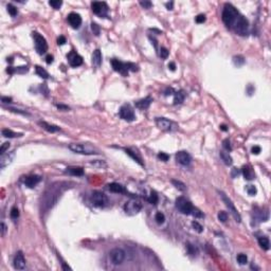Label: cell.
Listing matches in <instances>:
<instances>
[{"label": "cell", "mask_w": 271, "mask_h": 271, "mask_svg": "<svg viewBox=\"0 0 271 271\" xmlns=\"http://www.w3.org/2000/svg\"><path fill=\"white\" fill-rule=\"evenodd\" d=\"M176 208L184 215H193L197 218H203L204 216L200 210L195 208L191 203V201L185 199L184 197H178L176 199Z\"/></svg>", "instance_id": "cell-1"}, {"label": "cell", "mask_w": 271, "mask_h": 271, "mask_svg": "<svg viewBox=\"0 0 271 271\" xmlns=\"http://www.w3.org/2000/svg\"><path fill=\"white\" fill-rule=\"evenodd\" d=\"M241 16L239 13L237 12V10L233 7L230 3L224 4V11H222L221 14V18L224 24L228 27L229 29H233L234 24H235L236 20L238 19V17Z\"/></svg>", "instance_id": "cell-2"}, {"label": "cell", "mask_w": 271, "mask_h": 271, "mask_svg": "<svg viewBox=\"0 0 271 271\" xmlns=\"http://www.w3.org/2000/svg\"><path fill=\"white\" fill-rule=\"evenodd\" d=\"M59 189H61V187H59ZM59 189L57 187H54V185H52V187L50 185V189L44 194V202H42V206L46 210H49L50 208H52L55 204V202L58 199V196H61Z\"/></svg>", "instance_id": "cell-3"}, {"label": "cell", "mask_w": 271, "mask_h": 271, "mask_svg": "<svg viewBox=\"0 0 271 271\" xmlns=\"http://www.w3.org/2000/svg\"><path fill=\"white\" fill-rule=\"evenodd\" d=\"M69 150L75 154L80 155H98V150L92 147L89 144H83V143H72L69 145Z\"/></svg>", "instance_id": "cell-4"}, {"label": "cell", "mask_w": 271, "mask_h": 271, "mask_svg": "<svg viewBox=\"0 0 271 271\" xmlns=\"http://www.w3.org/2000/svg\"><path fill=\"white\" fill-rule=\"evenodd\" d=\"M218 194L220 195V197H221L222 201L224 202V204H226V207H227L228 209H229V211L231 212V214L233 215V217L235 218V220L237 222H241V215H239V213L237 212V209L235 208V206H234V203L232 202V200L229 198V197L227 196V195L224 194V192L221 191H218Z\"/></svg>", "instance_id": "cell-5"}, {"label": "cell", "mask_w": 271, "mask_h": 271, "mask_svg": "<svg viewBox=\"0 0 271 271\" xmlns=\"http://www.w3.org/2000/svg\"><path fill=\"white\" fill-rule=\"evenodd\" d=\"M33 38L35 42V49L38 54H44L48 51V44L47 40L44 36L38 34L37 32H33Z\"/></svg>", "instance_id": "cell-6"}, {"label": "cell", "mask_w": 271, "mask_h": 271, "mask_svg": "<svg viewBox=\"0 0 271 271\" xmlns=\"http://www.w3.org/2000/svg\"><path fill=\"white\" fill-rule=\"evenodd\" d=\"M248 29H249V22L244 16H239L238 19L236 20L235 24L233 27V30L235 31L238 35L246 36L248 34Z\"/></svg>", "instance_id": "cell-7"}, {"label": "cell", "mask_w": 271, "mask_h": 271, "mask_svg": "<svg viewBox=\"0 0 271 271\" xmlns=\"http://www.w3.org/2000/svg\"><path fill=\"white\" fill-rule=\"evenodd\" d=\"M142 209V203L140 201L136 200V199H130L124 204V211L126 212L128 215H136Z\"/></svg>", "instance_id": "cell-8"}, {"label": "cell", "mask_w": 271, "mask_h": 271, "mask_svg": "<svg viewBox=\"0 0 271 271\" xmlns=\"http://www.w3.org/2000/svg\"><path fill=\"white\" fill-rule=\"evenodd\" d=\"M91 202L94 207L98 208H104L105 206H107L108 203V198L104 193L102 192H93L91 195Z\"/></svg>", "instance_id": "cell-9"}, {"label": "cell", "mask_w": 271, "mask_h": 271, "mask_svg": "<svg viewBox=\"0 0 271 271\" xmlns=\"http://www.w3.org/2000/svg\"><path fill=\"white\" fill-rule=\"evenodd\" d=\"M109 258L113 265H120L125 259V252L120 248H115L110 251Z\"/></svg>", "instance_id": "cell-10"}, {"label": "cell", "mask_w": 271, "mask_h": 271, "mask_svg": "<svg viewBox=\"0 0 271 271\" xmlns=\"http://www.w3.org/2000/svg\"><path fill=\"white\" fill-rule=\"evenodd\" d=\"M119 115L121 117V119L125 120L127 122H133L135 121L136 119V116H135V112H133V108L130 107L129 105H124L121 107L119 111Z\"/></svg>", "instance_id": "cell-11"}, {"label": "cell", "mask_w": 271, "mask_h": 271, "mask_svg": "<svg viewBox=\"0 0 271 271\" xmlns=\"http://www.w3.org/2000/svg\"><path fill=\"white\" fill-rule=\"evenodd\" d=\"M91 9L94 14L98 16H105L108 12V5L106 2H101V1H93L91 3Z\"/></svg>", "instance_id": "cell-12"}, {"label": "cell", "mask_w": 271, "mask_h": 271, "mask_svg": "<svg viewBox=\"0 0 271 271\" xmlns=\"http://www.w3.org/2000/svg\"><path fill=\"white\" fill-rule=\"evenodd\" d=\"M67 58H68V61H69V65H70L71 67L76 68L83 64V57L80 55V54H77L75 51H71L70 53L67 55Z\"/></svg>", "instance_id": "cell-13"}, {"label": "cell", "mask_w": 271, "mask_h": 271, "mask_svg": "<svg viewBox=\"0 0 271 271\" xmlns=\"http://www.w3.org/2000/svg\"><path fill=\"white\" fill-rule=\"evenodd\" d=\"M176 161L179 164H181V165L187 166L190 165V163L192 161V158L189 153L184 152V150H181V152H178L176 154Z\"/></svg>", "instance_id": "cell-14"}, {"label": "cell", "mask_w": 271, "mask_h": 271, "mask_svg": "<svg viewBox=\"0 0 271 271\" xmlns=\"http://www.w3.org/2000/svg\"><path fill=\"white\" fill-rule=\"evenodd\" d=\"M111 66L113 68V70L120 72L121 74H123L124 76H126L127 73H128V69H127L126 64L122 63L119 59H112L111 61Z\"/></svg>", "instance_id": "cell-15"}, {"label": "cell", "mask_w": 271, "mask_h": 271, "mask_svg": "<svg viewBox=\"0 0 271 271\" xmlns=\"http://www.w3.org/2000/svg\"><path fill=\"white\" fill-rule=\"evenodd\" d=\"M68 22L73 29H78L82 24V17L77 13H70L68 15Z\"/></svg>", "instance_id": "cell-16"}, {"label": "cell", "mask_w": 271, "mask_h": 271, "mask_svg": "<svg viewBox=\"0 0 271 271\" xmlns=\"http://www.w3.org/2000/svg\"><path fill=\"white\" fill-rule=\"evenodd\" d=\"M13 263H14V268L17 270H24L26 268V259H24V256L21 251L16 253Z\"/></svg>", "instance_id": "cell-17"}, {"label": "cell", "mask_w": 271, "mask_h": 271, "mask_svg": "<svg viewBox=\"0 0 271 271\" xmlns=\"http://www.w3.org/2000/svg\"><path fill=\"white\" fill-rule=\"evenodd\" d=\"M157 127L160 128L161 130H171L172 129V122L165 118H157L155 120Z\"/></svg>", "instance_id": "cell-18"}, {"label": "cell", "mask_w": 271, "mask_h": 271, "mask_svg": "<svg viewBox=\"0 0 271 271\" xmlns=\"http://www.w3.org/2000/svg\"><path fill=\"white\" fill-rule=\"evenodd\" d=\"M14 157H15V152L7 153V154L1 155V158H0V168L2 170V168H4L7 165H9V164L12 162Z\"/></svg>", "instance_id": "cell-19"}, {"label": "cell", "mask_w": 271, "mask_h": 271, "mask_svg": "<svg viewBox=\"0 0 271 271\" xmlns=\"http://www.w3.org/2000/svg\"><path fill=\"white\" fill-rule=\"evenodd\" d=\"M40 180H41V178H40L39 176L31 175L26 178V180H24V184H26L28 187H31V189H32V187H35L37 183H39Z\"/></svg>", "instance_id": "cell-20"}, {"label": "cell", "mask_w": 271, "mask_h": 271, "mask_svg": "<svg viewBox=\"0 0 271 271\" xmlns=\"http://www.w3.org/2000/svg\"><path fill=\"white\" fill-rule=\"evenodd\" d=\"M152 102H153V98L150 96H146L145 98H142V100L136 102V107L139 108V109H146V108L150 107Z\"/></svg>", "instance_id": "cell-21"}, {"label": "cell", "mask_w": 271, "mask_h": 271, "mask_svg": "<svg viewBox=\"0 0 271 271\" xmlns=\"http://www.w3.org/2000/svg\"><path fill=\"white\" fill-rule=\"evenodd\" d=\"M38 124H39V126H41L42 128L44 129V130H47L48 133H56V131H59L61 130V128H59L58 126H56V125H52V124H49L47 123V122H38Z\"/></svg>", "instance_id": "cell-22"}, {"label": "cell", "mask_w": 271, "mask_h": 271, "mask_svg": "<svg viewBox=\"0 0 271 271\" xmlns=\"http://www.w3.org/2000/svg\"><path fill=\"white\" fill-rule=\"evenodd\" d=\"M108 189H109L110 192H112V193H117V194L125 193V189H124L123 185L119 184V183H117V182L110 183V184L108 185Z\"/></svg>", "instance_id": "cell-23"}, {"label": "cell", "mask_w": 271, "mask_h": 271, "mask_svg": "<svg viewBox=\"0 0 271 271\" xmlns=\"http://www.w3.org/2000/svg\"><path fill=\"white\" fill-rule=\"evenodd\" d=\"M65 173L71 176H83L84 175V170L82 167H68L66 168Z\"/></svg>", "instance_id": "cell-24"}, {"label": "cell", "mask_w": 271, "mask_h": 271, "mask_svg": "<svg viewBox=\"0 0 271 271\" xmlns=\"http://www.w3.org/2000/svg\"><path fill=\"white\" fill-rule=\"evenodd\" d=\"M92 64L96 67H100L101 64H102V54H101V51L98 49H96L92 54Z\"/></svg>", "instance_id": "cell-25"}, {"label": "cell", "mask_w": 271, "mask_h": 271, "mask_svg": "<svg viewBox=\"0 0 271 271\" xmlns=\"http://www.w3.org/2000/svg\"><path fill=\"white\" fill-rule=\"evenodd\" d=\"M258 245L261 246L263 250H269L270 248V241H269L268 237L266 236H262V237H258Z\"/></svg>", "instance_id": "cell-26"}, {"label": "cell", "mask_w": 271, "mask_h": 271, "mask_svg": "<svg viewBox=\"0 0 271 271\" xmlns=\"http://www.w3.org/2000/svg\"><path fill=\"white\" fill-rule=\"evenodd\" d=\"M124 150H125V153H126V154L128 155L129 157H131V158H133V159L135 160V161L137 162V163H139L141 166L144 165V164H143V162H142V159H141L140 157H139L138 155L136 154V153L131 152V150H128V148H125Z\"/></svg>", "instance_id": "cell-27"}, {"label": "cell", "mask_w": 271, "mask_h": 271, "mask_svg": "<svg viewBox=\"0 0 271 271\" xmlns=\"http://www.w3.org/2000/svg\"><path fill=\"white\" fill-rule=\"evenodd\" d=\"M1 133H2V136L5 137V138H16V137H21L22 136V133H16L11 130V129H7V128L2 129Z\"/></svg>", "instance_id": "cell-28"}, {"label": "cell", "mask_w": 271, "mask_h": 271, "mask_svg": "<svg viewBox=\"0 0 271 271\" xmlns=\"http://www.w3.org/2000/svg\"><path fill=\"white\" fill-rule=\"evenodd\" d=\"M241 172H243V175H244V177H245V179L252 180L253 178H254V174H253V172L251 171V168L248 167V166H244Z\"/></svg>", "instance_id": "cell-29"}, {"label": "cell", "mask_w": 271, "mask_h": 271, "mask_svg": "<svg viewBox=\"0 0 271 271\" xmlns=\"http://www.w3.org/2000/svg\"><path fill=\"white\" fill-rule=\"evenodd\" d=\"M219 156H220V158H221L222 161H224V163L227 164V165H231L232 162H233V161H232L231 156L229 155V153H227V152H220Z\"/></svg>", "instance_id": "cell-30"}, {"label": "cell", "mask_w": 271, "mask_h": 271, "mask_svg": "<svg viewBox=\"0 0 271 271\" xmlns=\"http://www.w3.org/2000/svg\"><path fill=\"white\" fill-rule=\"evenodd\" d=\"M35 71H36V74H37L38 76L42 77V78H48V77H49V73L44 70V68L40 67V66H36Z\"/></svg>", "instance_id": "cell-31"}, {"label": "cell", "mask_w": 271, "mask_h": 271, "mask_svg": "<svg viewBox=\"0 0 271 271\" xmlns=\"http://www.w3.org/2000/svg\"><path fill=\"white\" fill-rule=\"evenodd\" d=\"M184 101V93L182 91L176 92L175 93V98H174V104L177 105V104H181Z\"/></svg>", "instance_id": "cell-32"}, {"label": "cell", "mask_w": 271, "mask_h": 271, "mask_svg": "<svg viewBox=\"0 0 271 271\" xmlns=\"http://www.w3.org/2000/svg\"><path fill=\"white\" fill-rule=\"evenodd\" d=\"M187 253H189L190 255H192V256H196V255L198 254V249H197L195 246L191 245V244H187Z\"/></svg>", "instance_id": "cell-33"}, {"label": "cell", "mask_w": 271, "mask_h": 271, "mask_svg": "<svg viewBox=\"0 0 271 271\" xmlns=\"http://www.w3.org/2000/svg\"><path fill=\"white\" fill-rule=\"evenodd\" d=\"M172 183H173V184L176 187V189H178L179 191L184 192L185 190H187V187H185L184 183L181 182V181H179V180H172Z\"/></svg>", "instance_id": "cell-34"}, {"label": "cell", "mask_w": 271, "mask_h": 271, "mask_svg": "<svg viewBox=\"0 0 271 271\" xmlns=\"http://www.w3.org/2000/svg\"><path fill=\"white\" fill-rule=\"evenodd\" d=\"M147 200L150 201V203H152V204H154V206H156L157 203H158V195H157L156 192H152L150 195V197L147 198Z\"/></svg>", "instance_id": "cell-35"}, {"label": "cell", "mask_w": 271, "mask_h": 271, "mask_svg": "<svg viewBox=\"0 0 271 271\" xmlns=\"http://www.w3.org/2000/svg\"><path fill=\"white\" fill-rule=\"evenodd\" d=\"M7 12H9V14L11 15L12 17H15L17 15V13H18V11H17V7H14L13 4H7Z\"/></svg>", "instance_id": "cell-36"}, {"label": "cell", "mask_w": 271, "mask_h": 271, "mask_svg": "<svg viewBox=\"0 0 271 271\" xmlns=\"http://www.w3.org/2000/svg\"><path fill=\"white\" fill-rule=\"evenodd\" d=\"M233 63L235 64L236 66H241L245 64V58H244L241 55H237V56H234L233 57Z\"/></svg>", "instance_id": "cell-37"}, {"label": "cell", "mask_w": 271, "mask_h": 271, "mask_svg": "<svg viewBox=\"0 0 271 271\" xmlns=\"http://www.w3.org/2000/svg\"><path fill=\"white\" fill-rule=\"evenodd\" d=\"M155 220L157 221V224H163L164 220H165V216H164L163 213L158 212V213L156 214V216H155Z\"/></svg>", "instance_id": "cell-38"}, {"label": "cell", "mask_w": 271, "mask_h": 271, "mask_svg": "<svg viewBox=\"0 0 271 271\" xmlns=\"http://www.w3.org/2000/svg\"><path fill=\"white\" fill-rule=\"evenodd\" d=\"M237 262L239 263L241 265H246L248 262V257L246 254H243V253H241V254L237 255Z\"/></svg>", "instance_id": "cell-39"}, {"label": "cell", "mask_w": 271, "mask_h": 271, "mask_svg": "<svg viewBox=\"0 0 271 271\" xmlns=\"http://www.w3.org/2000/svg\"><path fill=\"white\" fill-rule=\"evenodd\" d=\"M49 4L51 5V7H53V9L58 10L59 7H61L63 2H61V1H59V0H51V1H49Z\"/></svg>", "instance_id": "cell-40"}, {"label": "cell", "mask_w": 271, "mask_h": 271, "mask_svg": "<svg viewBox=\"0 0 271 271\" xmlns=\"http://www.w3.org/2000/svg\"><path fill=\"white\" fill-rule=\"evenodd\" d=\"M218 219L220 220L221 222H226L228 220V214L224 211H220L218 213Z\"/></svg>", "instance_id": "cell-41"}, {"label": "cell", "mask_w": 271, "mask_h": 271, "mask_svg": "<svg viewBox=\"0 0 271 271\" xmlns=\"http://www.w3.org/2000/svg\"><path fill=\"white\" fill-rule=\"evenodd\" d=\"M247 193L250 195V196H254V195L257 193L256 187H255L254 185H248L247 187Z\"/></svg>", "instance_id": "cell-42"}, {"label": "cell", "mask_w": 271, "mask_h": 271, "mask_svg": "<svg viewBox=\"0 0 271 271\" xmlns=\"http://www.w3.org/2000/svg\"><path fill=\"white\" fill-rule=\"evenodd\" d=\"M159 55H160V57H161L162 59H166L167 58V56H168V50L166 49V48L162 47L161 49H160Z\"/></svg>", "instance_id": "cell-43"}, {"label": "cell", "mask_w": 271, "mask_h": 271, "mask_svg": "<svg viewBox=\"0 0 271 271\" xmlns=\"http://www.w3.org/2000/svg\"><path fill=\"white\" fill-rule=\"evenodd\" d=\"M10 215H11V218L12 219H17V218L19 217V211L17 208H12V210H11V213H10Z\"/></svg>", "instance_id": "cell-44"}, {"label": "cell", "mask_w": 271, "mask_h": 271, "mask_svg": "<svg viewBox=\"0 0 271 271\" xmlns=\"http://www.w3.org/2000/svg\"><path fill=\"white\" fill-rule=\"evenodd\" d=\"M192 226H193V228H194L195 230H196L198 233H201L202 232V230H203V228H202V226H201L199 222H197V221H193L192 222Z\"/></svg>", "instance_id": "cell-45"}, {"label": "cell", "mask_w": 271, "mask_h": 271, "mask_svg": "<svg viewBox=\"0 0 271 271\" xmlns=\"http://www.w3.org/2000/svg\"><path fill=\"white\" fill-rule=\"evenodd\" d=\"M126 66H127V69H128V71L130 70V71H133V72H136V71H138L139 70V67L136 64H133V63H127L126 64Z\"/></svg>", "instance_id": "cell-46"}, {"label": "cell", "mask_w": 271, "mask_h": 271, "mask_svg": "<svg viewBox=\"0 0 271 271\" xmlns=\"http://www.w3.org/2000/svg\"><path fill=\"white\" fill-rule=\"evenodd\" d=\"M91 30H92V32H93V34H96V36L100 35V27H98L96 24H94V22L91 24Z\"/></svg>", "instance_id": "cell-47"}, {"label": "cell", "mask_w": 271, "mask_h": 271, "mask_svg": "<svg viewBox=\"0 0 271 271\" xmlns=\"http://www.w3.org/2000/svg\"><path fill=\"white\" fill-rule=\"evenodd\" d=\"M9 147H10V143L9 142L3 143V144L1 145V147H0V155L5 154V150H9Z\"/></svg>", "instance_id": "cell-48"}, {"label": "cell", "mask_w": 271, "mask_h": 271, "mask_svg": "<svg viewBox=\"0 0 271 271\" xmlns=\"http://www.w3.org/2000/svg\"><path fill=\"white\" fill-rule=\"evenodd\" d=\"M158 158H159L161 161H167V160L170 159V156H168L167 154H165V153H159V154H158Z\"/></svg>", "instance_id": "cell-49"}, {"label": "cell", "mask_w": 271, "mask_h": 271, "mask_svg": "<svg viewBox=\"0 0 271 271\" xmlns=\"http://www.w3.org/2000/svg\"><path fill=\"white\" fill-rule=\"evenodd\" d=\"M222 146H224V150H232L229 139H226V140H224V142H222Z\"/></svg>", "instance_id": "cell-50"}, {"label": "cell", "mask_w": 271, "mask_h": 271, "mask_svg": "<svg viewBox=\"0 0 271 271\" xmlns=\"http://www.w3.org/2000/svg\"><path fill=\"white\" fill-rule=\"evenodd\" d=\"M206 19H207V18H206V16H204V15H203V14H200V15H198V16H197L196 18H195V20H196L197 24H203V22L206 21Z\"/></svg>", "instance_id": "cell-51"}, {"label": "cell", "mask_w": 271, "mask_h": 271, "mask_svg": "<svg viewBox=\"0 0 271 271\" xmlns=\"http://www.w3.org/2000/svg\"><path fill=\"white\" fill-rule=\"evenodd\" d=\"M140 4L142 5L144 9H150L152 7V2L150 1H140Z\"/></svg>", "instance_id": "cell-52"}, {"label": "cell", "mask_w": 271, "mask_h": 271, "mask_svg": "<svg viewBox=\"0 0 271 271\" xmlns=\"http://www.w3.org/2000/svg\"><path fill=\"white\" fill-rule=\"evenodd\" d=\"M66 44V37L65 36H59L58 38H57V44L58 46H63V44Z\"/></svg>", "instance_id": "cell-53"}, {"label": "cell", "mask_w": 271, "mask_h": 271, "mask_svg": "<svg viewBox=\"0 0 271 271\" xmlns=\"http://www.w3.org/2000/svg\"><path fill=\"white\" fill-rule=\"evenodd\" d=\"M251 152H252L253 155H258L259 153H261V147H259V146H253Z\"/></svg>", "instance_id": "cell-54"}, {"label": "cell", "mask_w": 271, "mask_h": 271, "mask_svg": "<svg viewBox=\"0 0 271 271\" xmlns=\"http://www.w3.org/2000/svg\"><path fill=\"white\" fill-rule=\"evenodd\" d=\"M5 232H7V226H5L4 222H2L1 224V236H4Z\"/></svg>", "instance_id": "cell-55"}, {"label": "cell", "mask_w": 271, "mask_h": 271, "mask_svg": "<svg viewBox=\"0 0 271 271\" xmlns=\"http://www.w3.org/2000/svg\"><path fill=\"white\" fill-rule=\"evenodd\" d=\"M56 107L58 108V109H61V110H69V109H70V108L68 107V106L61 105V104H56Z\"/></svg>", "instance_id": "cell-56"}, {"label": "cell", "mask_w": 271, "mask_h": 271, "mask_svg": "<svg viewBox=\"0 0 271 271\" xmlns=\"http://www.w3.org/2000/svg\"><path fill=\"white\" fill-rule=\"evenodd\" d=\"M53 58H54L53 55H47V57H46V63L50 65V64L53 63Z\"/></svg>", "instance_id": "cell-57"}, {"label": "cell", "mask_w": 271, "mask_h": 271, "mask_svg": "<svg viewBox=\"0 0 271 271\" xmlns=\"http://www.w3.org/2000/svg\"><path fill=\"white\" fill-rule=\"evenodd\" d=\"M1 101H2V103H11V102H12V98H7V96H2V98H1Z\"/></svg>", "instance_id": "cell-58"}, {"label": "cell", "mask_w": 271, "mask_h": 271, "mask_svg": "<svg viewBox=\"0 0 271 271\" xmlns=\"http://www.w3.org/2000/svg\"><path fill=\"white\" fill-rule=\"evenodd\" d=\"M168 69H170L171 71H175V70H176V65H175V63H173V61H172V63L168 64Z\"/></svg>", "instance_id": "cell-59"}, {"label": "cell", "mask_w": 271, "mask_h": 271, "mask_svg": "<svg viewBox=\"0 0 271 271\" xmlns=\"http://www.w3.org/2000/svg\"><path fill=\"white\" fill-rule=\"evenodd\" d=\"M166 7H167L168 10H173V5H174V2L173 1H171V2H167L166 3Z\"/></svg>", "instance_id": "cell-60"}, {"label": "cell", "mask_w": 271, "mask_h": 271, "mask_svg": "<svg viewBox=\"0 0 271 271\" xmlns=\"http://www.w3.org/2000/svg\"><path fill=\"white\" fill-rule=\"evenodd\" d=\"M235 175H238V171L236 168H233V172H232V177H235Z\"/></svg>", "instance_id": "cell-61"}, {"label": "cell", "mask_w": 271, "mask_h": 271, "mask_svg": "<svg viewBox=\"0 0 271 271\" xmlns=\"http://www.w3.org/2000/svg\"><path fill=\"white\" fill-rule=\"evenodd\" d=\"M171 92H173V89H167L165 92V96H168V94H172Z\"/></svg>", "instance_id": "cell-62"}, {"label": "cell", "mask_w": 271, "mask_h": 271, "mask_svg": "<svg viewBox=\"0 0 271 271\" xmlns=\"http://www.w3.org/2000/svg\"><path fill=\"white\" fill-rule=\"evenodd\" d=\"M220 128H221V130H224V131H227V129H228L226 125H221V126H220Z\"/></svg>", "instance_id": "cell-63"}, {"label": "cell", "mask_w": 271, "mask_h": 271, "mask_svg": "<svg viewBox=\"0 0 271 271\" xmlns=\"http://www.w3.org/2000/svg\"><path fill=\"white\" fill-rule=\"evenodd\" d=\"M7 61H10V63H13V58H12V57H10V58H7Z\"/></svg>", "instance_id": "cell-64"}]
</instances>
